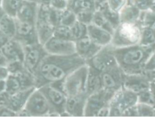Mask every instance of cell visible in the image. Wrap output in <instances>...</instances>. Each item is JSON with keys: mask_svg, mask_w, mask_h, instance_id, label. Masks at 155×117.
Instances as JSON below:
<instances>
[{"mask_svg": "<svg viewBox=\"0 0 155 117\" xmlns=\"http://www.w3.org/2000/svg\"><path fill=\"white\" fill-rule=\"evenodd\" d=\"M85 61L76 53L68 55L48 54L34 75L36 88L54 81L64 79Z\"/></svg>", "mask_w": 155, "mask_h": 117, "instance_id": "obj_1", "label": "cell"}, {"mask_svg": "<svg viewBox=\"0 0 155 117\" xmlns=\"http://www.w3.org/2000/svg\"><path fill=\"white\" fill-rule=\"evenodd\" d=\"M154 51L155 44L145 45L139 43L113 48L117 65L125 74L143 73L146 63Z\"/></svg>", "mask_w": 155, "mask_h": 117, "instance_id": "obj_2", "label": "cell"}, {"mask_svg": "<svg viewBox=\"0 0 155 117\" xmlns=\"http://www.w3.org/2000/svg\"><path fill=\"white\" fill-rule=\"evenodd\" d=\"M142 26L140 22H120L114 29L110 45L114 48L139 44Z\"/></svg>", "mask_w": 155, "mask_h": 117, "instance_id": "obj_3", "label": "cell"}, {"mask_svg": "<svg viewBox=\"0 0 155 117\" xmlns=\"http://www.w3.org/2000/svg\"><path fill=\"white\" fill-rule=\"evenodd\" d=\"M137 102V94L122 86L114 93L110 102L109 116H122L125 110Z\"/></svg>", "mask_w": 155, "mask_h": 117, "instance_id": "obj_4", "label": "cell"}, {"mask_svg": "<svg viewBox=\"0 0 155 117\" xmlns=\"http://www.w3.org/2000/svg\"><path fill=\"white\" fill-rule=\"evenodd\" d=\"M88 65L85 64L69 74L64 79L65 92L67 96L86 93Z\"/></svg>", "mask_w": 155, "mask_h": 117, "instance_id": "obj_5", "label": "cell"}, {"mask_svg": "<svg viewBox=\"0 0 155 117\" xmlns=\"http://www.w3.org/2000/svg\"><path fill=\"white\" fill-rule=\"evenodd\" d=\"M114 93V92L101 88L89 95L86 100L84 116H97V113L102 109L110 105Z\"/></svg>", "mask_w": 155, "mask_h": 117, "instance_id": "obj_6", "label": "cell"}, {"mask_svg": "<svg viewBox=\"0 0 155 117\" xmlns=\"http://www.w3.org/2000/svg\"><path fill=\"white\" fill-rule=\"evenodd\" d=\"M24 49L23 64L24 67L34 75L41 62L48 53L44 45L39 42L24 46Z\"/></svg>", "mask_w": 155, "mask_h": 117, "instance_id": "obj_7", "label": "cell"}, {"mask_svg": "<svg viewBox=\"0 0 155 117\" xmlns=\"http://www.w3.org/2000/svg\"><path fill=\"white\" fill-rule=\"evenodd\" d=\"M39 89L47 100L51 113L50 116H61L65 112V104L67 96L62 92L47 84Z\"/></svg>", "mask_w": 155, "mask_h": 117, "instance_id": "obj_8", "label": "cell"}, {"mask_svg": "<svg viewBox=\"0 0 155 117\" xmlns=\"http://www.w3.org/2000/svg\"><path fill=\"white\" fill-rule=\"evenodd\" d=\"M110 44L102 47L93 56L86 61V64L101 73L117 65Z\"/></svg>", "mask_w": 155, "mask_h": 117, "instance_id": "obj_9", "label": "cell"}, {"mask_svg": "<svg viewBox=\"0 0 155 117\" xmlns=\"http://www.w3.org/2000/svg\"><path fill=\"white\" fill-rule=\"evenodd\" d=\"M30 116H46L51 113L50 106L41 90L36 88L24 107Z\"/></svg>", "mask_w": 155, "mask_h": 117, "instance_id": "obj_10", "label": "cell"}, {"mask_svg": "<svg viewBox=\"0 0 155 117\" xmlns=\"http://www.w3.org/2000/svg\"><path fill=\"white\" fill-rule=\"evenodd\" d=\"M5 91L12 94L21 90L35 87V76L25 69L16 73H10L5 79Z\"/></svg>", "mask_w": 155, "mask_h": 117, "instance_id": "obj_11", "label": "cell"}, {"mask_svg": "<svg viewBox=\"0 0 155 117\" xmlns=\"http://www.w3.org/2000/svg\"><path fill=\"white\" fill-rule=\"evenodd\" d=\"M151 81V76L144 72L137 74L124 73L122 86L139 94L149 90Z\"/></svg>", "mask_w": 155, "mask_h": 117, "instance_id": "obj_12", "label": "cell"}, {"mask_svg": "<svg viewBox=\"0 0 155 117\" xmlns=\"http://www.w3.org/2000/svg\"><path fill=\"white\" fill-rule=\"evenodd\" d=\"M16 27L13 39L24 47L39 42L35 24L19 21L16 19Z\"/></svg>", "mask_w": 155, "mask_h": 117, "instance_id": "obj_13", "label": "cell"}, {"mask_svg": "<svg viewBox=\"0 0 155 117\" xmlns=\"http://www.w3.org/2000/svg\"><path fill=\"white\" fill-rule=\"evenodd\" d=\"M48 54L68 55L76 53L75 41L53 36L44 45Z\"/></svg>", "mask_w": 155, "mask_h": 117, "instance_id": "obj_14", "label": "cell"}, {"mask_svg": "<svg viewBox=\"0 0 155 117\" xmlns=\"http://www.w3.org/2000/svg\"><path fill=\"white\" fill-rule=\"evenodd\" d=\"M101 78L105 89L116 92L122 87L124 73L118 65L101 72Z\"/></svg>", "mask_w": 155, "mask_h": 117, "instance_id": "obj_15", "label": "cell"}, {"mask_svg": "<svg viewBox=\"0 0 155 117\" xmlns=\"http://www.w3.org/2000/svg\"><path fill=\"white\" fill-rule=\"evenodd\" d=\"M87 97V93L76 96H67L65 112L69 115V116H84Z\"/></svg>", "mask_w": 155, "mask_h": 117, "instance_id": "obj_16", "label": "cell"}, {"mask_svg": "<svg viewBox=\"0 0 155 117\" xmlns=\"http://www.w3.org/2000/svg\"><path fill=\"white\" fill-rule=\"evenodd\" d=\"M75 45L76 53L85 62L102 47L93 42L88 36L75 41Z\"/></svg>", "mask_w": 155, "mask_h": 117, "instance_id": "obj_17", "label": "cell"}, {"mask_svg": "<svg viewBox=\"0 0 155 117\" xmlns=\"http://www.w3.org/2000/svg\"><path fill=\"white\" fill-rule=\"evenodd\" d=\"M113 33L99 27L93 23L87 25V36L90 39L101 47L110 44L111 42Z\"/></svg>", "mask_w": 155, "mask_h": 117, "instance_id": "obj_18", "label": "cell"}, {"mask_svg": "<svg viewBox=\"0 0 155 117\" xmlns=\"http://www.w3.org/2000/svg\"><path fill=\"white\" fill-rule=\"evenodd\" d=\"M1 48L7 62L12 61H23L24 46L16 39H9Z\"/></svg>", "mask_w": 155, "mask_h": 117, "instance_id": "obj_19", "label": "cell"}, {"mask_svg": "<svg viewBox=\"0 0 155 117\" xmlns=\"http://www.w3.org/2000/svg\"><path fill=\"white\" fill-rule=\"evenodd\" d=\"M39 4L27 0H24L18 9L15 18L22 22L35 24L37 17Z\"/></svg>", "mask_w": 155, "mask_h": 117, "instance_id": "obj_20", "label": "cell"}, {"mask_svg": "<svg viewBox=\"0 0 155 117\" xmlns=\"http://www.w3.org/2000/svg\"><path fill=\"white\" fill-rule=\"evenodd\" d=\"M35 89V87H33L10 94L8 107L16 114V112L24 108L29 96Z\"/></svg>", "mask_w": 155, "mask_h": 117, "instance_id": "obj_21", "label": "cell"}, {"mask_svg": "<svg viewBox=\"0 0 155 117\" xmlns=\"http://www.w3.org/2000/svg\"><path fill=\"white\" fill-rule=\"evenodd\" d=\"M142 14L140 11L134 4L127 2L119 12L120 22H139Z\"/></svg>", "mask_w": 155, "mask_h": 117, "instance_id": "obj_22", "label": "cell"}, {"mask_svg": "<svg viewBox=\"0 0 155 117\" xmlns=\"http://www.w3.org/2000/svg\"><path fill=\"white\" fill-rule=\"evenodd\" d=\"M102 87L101 72L97 70L89 67L86 82V93L88 96Z\"/></svg>", "mask_w": 155, "mask_h": 117, "instance_id": "obj_23", "label": "cell"}, {"mask_svg": "<svg viewBox=\"0 0 155 117\" xmlns=\"http://www.w3.org/2000/svg\"><path fill=\"white\" fill-rule=\"evenodd\" d=\"M35 27L39 42L42 45L53 36L54 27L47 21L37 19Z\"/></svg>", "mask_w": 155, "mask_h": 117, "instance_id": "obj_24", "label": "cell"}, {"mask_svg": "<svg viewBox=\"0 0 155 117\" xmlns=\"http://www.w3.org/2000/svg\"><path fill=\"white\" fill-rule=\"evenodd\" d=\"M16 22L13 16L4 13L0 18V30L8 39L13 38L16 32Z\"/></svg>", "mask_w": 155, "mask_h": 117, "instance_id": "obj_25", "label": "cell"}, {"mask_svg": "<svg viewBox=\"0 0 155 117\" xmlns=\"http://www.w3.org/2000/svg\"><path fill=\"white\" fill-rule=\"evenodd\" d=\"M96 9H98L105 18L107 19V21L110 23V24L113 26L114 29L119 24L120 19L119 13L115 12L111 10L108 6L107 2L97 5Z\"/></svg>", "mask_w": 155, "mask_h": 117, "instance_id": "obj_26", "label": "cell"}, {"mask_svg": "<svg viewBox=\"0 0 155 117\" xmlns=\"http://www.w3.org/2000/svg\"><path fill=\"white\" fill-rule=\"evenodd\" d=\"M68 8L74 13L79 10L94 12L96 10L95 0H74L68 5Z\"/></svg>", "mask_w": 155, "mask_h": 117, "instance_id": "obj_27", "label": "cell"}, {"mask_svg": "<svg viewBox=\"0 0 155 117\" xmlns=\"http://www.w3.org/2000/svg\"><path fill=\"white\" fill-rule=\"evenodd\" d=\"M24 0H2L1 7L5 13L15 18Z\"/></svg>", "mask_w": 155, "mask_h": 117, "instance_id": "obj_28", "label": "cell"}, {"mask_svg": "<svg viewBox=\"0 0 155 117\" xmlns=\"http://www.w3.org/2000/svg\"><path fill=\"white\" fill-rule=\"evenodd\" d=\"M94 25L104 28L111 33H113L114 28L110 24V23L107 21V19L105 18L103 14L99 11L98 9H96L93 13L92 22Z\"/></svg>", "mask_w": 155, "mask_h": 117, "instance_id": "obj_29", "label": "cell"}, {"mask_svg": "<svg viewBox=\"0 0 155 117\" xmlns=\"http://www.w3.org/2000/svg\"><path fill=\"white\" fill-rule=\"evenodd\" d=\"M73 40L75 41L87 36V25L76 21L71 27Z\"/></svg>", "mask_w": 155, "mask_h": 117, "instance_id": "obj_30", "label": "cell"}, {"mask_svg": "<svg viewBox=\"0 0 155 117\" xmlns=\"http://www.w3.org/2000/svg\"><path fill=\"white\" fill-rule=\"evenodd\" d=\"M139 44L145 45L155 44V30L142 27Z\"/></svg>", "mask_w": 155, "mask_h": 117, "instance_id": "obj_31", "label": "cell"}, {"mask_svg": "<svg viewBox=\"0 0 155 117\" xmlns=\"http://www.w3.org/2000/svg\"><path fill=\"white\" fill-rule=\"evenodd\" d=\"M139 22L142 27L155 30V13L150 10L142 12Z\"/></svg>", "mask_w": 155, "mask_h": 117, "instance_id": "obj_32", "label": "cell"}, {"mask_svg": "<svg viewBox=\"0 0 155 117\" xmlns=\"http://www.w3.org/2000/svg\"><path fill=\"white\" fill-rule=\"evenodd\" d=\"M53 36L61 39L74 41L70 27L63 24H59L54 27Z\"/></svg>", "mask_w": 155, "mask_h": 117, "instance_id": "obj_33", "label": "cell"}, {"mask_svg": "<svg viewBox=\"0 0 155 117\" xmlns=\"http://www.w3.org/2000/svg\"><path fill=\"white\" fill-rule=\"evenodd\" d=\"M136 109L138 116H155V108L153 105L137 102Z\"/></svg>", "mask_w": 155, "mask_h": 117, "instance_id": "obj_34", "label": "cell"}, {"mask_svg": "<svg viewBox=\"0 0 155 117\" xmlns=\"http://www.w3.org/2000/svg\"><path fill=\"white\" fill-rule=\"evenodd\" d=\"M76 21V13L72 10L68 8L64 10L61 24L71 27Z\"/></svg>", "mask_w": 155, "mask_h": 117, "instance_id": "obj_35", "label": "cell"}, {"mask_svg": "<svg viewBox=\"0 0 155 117\" xmlns=\"http://www.w3.org/2000/svg\"><path fill=\"white\" fill-rule=\"evenodd\" d=\"M77 20L86 25L92 22L94 12L87 10H79L75 12Z\"/></svg>", "mask_w": 155, "mask_h": 117, "instance_id": "obj_36", "label": "cell"}, {"mask_svg": "<svg viewBox=\"0 0 155 117\" xmlns=\"http://www.w3.org/2000/svg\"><path fill=\"white\" fill-rule=\"evenodd\" d=\"M10 73H16L25 70L23 61H12L7 62L6 65Z\"/></svg>", "mask_w": 155, "mask_h": 117, "instance_id": "obj_37", "label": "cell"}, {"mask_svg": "<svg viewBox=\"0 0 155 117\" xmlns=\"http://www.w3.org/2000/svg\"><path fill=\"white\" fill-rule=\"evenodd\" d=\"M127 0H107L108 7L113 11L119 13L127 4Z\"/></svg>", "mask_w": 155, "mask_h": 117, "instance_id": "obj_38", "label": "cell"}, {"mask_svg": "<svg viewBox=\"0 0 155 117\" xmlns=\"http://www.w3.org/2000/svg\"><path fill=\"white\" fill-rule=\"evenodd\" d=\"M49 5L56 10H64L68 8L69 2L67 0H51Z\"/></svg>", "mask_w": 155, "mask_h": 117, "instance_id": "obj_39", "label": "cell"}, {"mask_svg": "<svg viewBox=\"0 0 155 117\" xmlns=\"http://www.w3.org/2000/svg\"><path fill=\"white\" fill-rule=\"evenodd\" d=\"M137 96H138V102H143V103L153 105V101H152V98H151V95L150 89L137 94Z\"/></svg>", "mask_w": 155, "mask_h": 117, "instance_id": "obj_40", "label": "cell"}, {"mask_svg": "<svg viewBox=\"0 0 155 117\" xmlns=\"http://www.w3.org/2000/svg\"><path fill=\"white\" fill-rule=\"evenodd\" d=\"M9 96L10 94L6 91L0 93V108L8 107Z\"/></svg>", "mask_w": 155, "mask_h": 117, "instance_id": "obj_41", "label": "cell"}, {"mask_svg": "<svg viewBox=\"0 0 155 117\" xmlns=\"http://www.w3.org/2000/svg\"><path fill=\"white\" fill-rule=\"evenodd\" d=\"M122 116H138L136 109V105L125 110L122 113Z\"/></svg>", "mask_w": 155, "mask_h": 117, "instance_id": "obj_42", "label": "cell"}, {"mask_svg": "<svg viewBox=\"0 0 155 117\" xmlns=\"http://www.w3.org/2000/svg\"><path fill=\"white\" fill-rule=\"evenodd\" d=\"M10 73L6 65H0V79L5 80Z\"/></svg>", "mask_w": 155, "mask_h": 117, "instance_id": "obj_43", "label": "cell"}, {"mask_svg": "<svg viewBox=\"0 0 155 117\" xmlns=\"http://www.w3.org/2000/svg\"><path fill=\"white\" fill-rule=\"evenodd\" d=\"M150 91L151 95L152 101H153V105L155 108V82L153 81L151 82L150 87Z\"/></svg>", "mask_w": 155, "mask_h": 117, "instance_id": "obj_44", "label": "cell"}, {"mask_svg": "<svg viewBox=\"0 0 155 117\" xmlns=\"http://www.w3.org/2000/svg\"><path fill=\"white\" fill-rule=\"evenodd\" d=\"M7 64V60L6 59L0 47V65H6Z\"/></svg>", "mask_w": 155, "mask_h": 117, "instance_id": "obj_45", "label": "cell"}, {"mask_svg": "<svg viewBox=\"0 0 155 117\" xmlns=\"http://www.w3.org/2000/svg\"><path fill=\"white\" fill-rule=\"evenodd\" d=\"M8 39H9L7 36H5L0 30V47L3 46Z\"/></svg>", "mask_w": 155, "mask_h": 117, "instance_id": "obj_46", "label": "cell"}, {"mask_svg": "<svg viewBox=\"0 0 155 117\" xmlns=\"http://www.w3.org/2000/svg\"><path fill=\"white\" fill-rule=\"evenodd\" d=\"M16 116H30L28 112L25 110V108L20 110L18 112H16Z\"/></svg>", "mask_w": 155, "mask_h": 117, "instance_id": "obj_47", "label": "cell"}, {"mask_svg": "<svg viewBox=\"0 0 155 117\" xmlns=\"http://www.w3.org/2000/svg\"><path fill=\"white\" fill-rule=\"evenodd\" d=\"M6 89V84H5V80L0 79V93L5 91Z\"/></svg>", "mask_w": 155, "mask_h": 117, "instance_id": "obj_48", "label": "cell"}, {"mask_svg": "<svg viewBox=\"0 0 155 117\" xmlns=\"http://www.w3.org/2000/svg\"><path fill=\"white\" fill-rule=\"evenodd\" d=\"M148 10H150V11L155 13V0H153V2L151 4V5Z\"/></svg>", "mask_w": 155, "mask_h": 117, "instance_id": "obj_49", "label": "cell"}, {"mask_svg": "<svg viewBox=\"0 0 155 117\" xmlns=\"http://www.w3.org/2000/svg\"><path fill=\"white\" fill-rule=\"evenodd\" d=\"M95 1L96 2V6H97V5H98V4L107 2V0H95Z\"/></svg>", "mask_w": 155, "mask_h": 117, "instance_id": "obj_50", "label": "cell"}, {"mask_svg": "<svg viewBox=\"0 0 155 117\" xmlns=\"http://www.w3.org/2000/svg\"><path fill=\"white\" fill-rule=\"evenodd\" d=\"M27 1H31V2H36V3L39 4V0H27Z\"/></svg>", "mask_w": 155, "mask_h": 117, "instance_id": "obj_51", "label": "cell"}, {"mask_svg": "<svg viewBox=\"0 0 155 117\" xmlns=\"http://www.w3.org/2000/svg\"><path fill=\"white\" fill-rule=\"evenodd\" d=\"M152 81L155 82V75L153 76V78H152Z\"/></svg>", "mask_w": 155, "mask_h": 117, "instance_id": "obj_52", "label": "cell"}, {"mask_svg": "<svg viewBox=\"0 0 155 117\" xmlns=\"http://www.w3.org/2000/svg\"><path fill=\"white\" fill-rule=\"evenodd\" d=\"M68 1V2H69V4H70V3H71L74 0H67Z\"/></svg>", "mask_w": 155, "mask_h": 117, "instance_id": "obj_53", "label": "cell"}, {"mask_svg": "<svg viewBox=\"0 0 155 117\" xmlns=\"http://www.w3.org/2000/svg\"><path fill=\"white\" fill-rule=\"evenodd\" d=\"M1 2H2V0H0V6H1Z\"/></svg>", "mask_w": 155, "mask_h": 117, "instance_id": "obj_54", "label": "cell"}]
</instances>
